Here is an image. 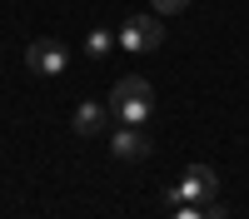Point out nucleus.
Masks as SVG:
<instances>
[{
	"instance_id": "5",
	"label": "nucleus",
	"mask_w": 249,
	"mask_h": 219,
	"mask_svg": "<svg viewBox=\"0 0 249 219\" xmlns=\"http://www.w3.org/2000/svg\"><path fill=\"white\" fill-rule=\"evenodd\" d=\"M110 154L115 159H144V154H150V135H144L140 125H120L110 135Z\"/></svg>"
},
{
	"instance_id": "3",
	"label": "nucleus",
	"mask_w": 249,
	"mask_h": 219,
	"mask_svg": "<svg viewBox=\"0 0 249 219\" xmlns=\"http://www.w3.org/2000/svg\"><path fill=\"white\" fill-rule=\"evenodd\" d=\"M160 40H164V25H160V15H130V20H124V25L115 30V45H120V50H130V55L160 50Z\"/></svg>"
},
{
	"instance_id": "7",
	"label": "nucleus",
	"mask_w": 249,
	"mask_h": 219,
	"mask_svg": "<svg viewBox=\"0 0 249 219\" xmlns=\"http://www.w3.org/2000/svg\"><path fill=\"white\" fill-rule=\"evenodd\" d=\"M85 50H90L95 60H100V55H110V50H115V35H110V30H100V25H95V30L85 35Z\"/></svg>"
},
{
	"instance_id": "4",
	"label": "nucleus",
	"mask_w": 249,
	"mask_h": 219,
	"mask_svg": "<svg viewBox=\"0 0 249 219\" xmlns=\"http://www.w3.org/2000/svg\"><path fill=\"white\" fill-rule=\"evenodd\" d=\"M25 65H30V75H60L70 65V50L60 45V40H35L25 50Z\"/></svg>"
},
{
	"instance_id": "2",
	"label": "nucleus",
	"mask_w": 249,
	"mask_h": 219,
	"mask_svg": "<svg viewBox=\"0 0 249 219\" xmlns=\"http://www.w3.org/2000/svg\"><path fill=\"white\" fill-rule=\"evenodd\" d=\"M219 194V174L210 169V165H190V169H184V179H179V185H170V189H164V204H210V199Z\"/></svg>"
},
{
	"instance_id": "6",
	"label": "nucleus",
	"mask_w": 249,
	"mask_h": 219,
	"mask_svg": "<svg viewBox=\"0 0 249 219\" xmlns=\"http://www.w3.org/2000/svg\"><path fill=\"white\" fill-rule=\"evenodd\" d=\"M105 125H110V105H95V100H85V105L75 110V135L95 139V135H105Z\"/></svg>"
},
{
	"instance_id": "8",
	"label": "nucleus",
	"mask_w": 249,
	"mask_h": 219,
	"mask_svg": "<svg viewBox=\"0 0 249 219\" xmlns=\"http://www.w3.org/2000/svg\"><path fill=\"white\" fill-rule=\"evenodd\" d=\"M150 5H155V10H160V15H179V10H184V5H190V0H150Z\"/></svg>"
},
{
	"instance_id": "1",
	"label": "nucleus",
	"mask_w": 249,
	"mask_h": 219,
	"mask_svg": "<svg viewBox=\"0 0 249 219\" xmlns=\"http://www.w3.org/2000/svg\"><path fill=\"white\" fill-rule=\"evenodd\" d=\"M110 115L120 119V125H144V119L155 115V90H150V80H144V75L115 80V90H110Z\"/></svg>"
},
{
	"instance_id": "9",
	"label": "nucleus",
	"mask_w": 249,
	"mask_h": 219,
	"mask_svg": "<svg viewBox=\"0 0 249 219\" xmlns=\"http://www.w3.org/2000/svg\"><path fill=\"white\" fill-rule=\"evenodd\" d=\"M170 219H204V209H199V204H179Z\"/></svg>"
},
{
	"instance_id": "10",
	"label": "nucleus",
	"mask_w": 249,
	"mask_h": 219,
	"mask_svg": "<svg viewBox=\"0 0 249 219\" xmlns=\"http://www.w3.org/2000/svg\"><path fill=\"white\" fill-rule=\"evenodd\" d=\"M224 214H230V209H224L219 199H210V204H204V219H224Z\"/></svg>"
}]
</instances>
